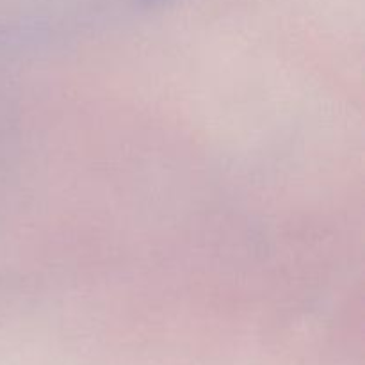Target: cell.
<instances>
[{"label":"cell","instance_id":"1","mask_svg":"<svg viewBox=\"0 0 365 365\" xmlns=\"http://www.w3.org/2000/svg\"><path fill=\"white\" fill-rule=\"evenodd\" d=\"M164 2H168V0H141V4H145V6H159Z\"/></svg>","mask_w":365,"mask_h":365}]
</instances>
